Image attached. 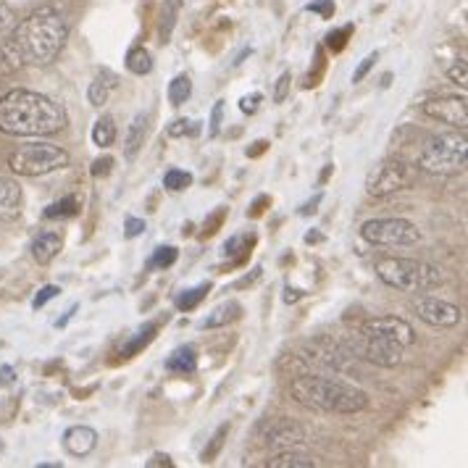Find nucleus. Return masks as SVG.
<instances>
[{"mask_svg":"<svg viewBox=\"0 0 468 468\" xmlns=\"http://www.w3.org/2000/svg\"><path fill=\"white\" fill-rule=\"evenodd\" d=\"M69 124L66 108L32 90H11L0 98V132L11 137H48Z\"/></svg>","mask_w":468,"mask_h":468,"instance_id":"obj_1","label":"nucleus"},{"mask_svg":"<svg viewBox=\"0 0 468 468\" xmlns=\"http://www.w3.org/2000/svg\"><path fill=\"white\" fill-rule=\"evenodd\" d=\"M8 37L24 66H50L66 48L69 22L58 8L43 5L16 24Z\"/></svg>","mask_w":468,"mask_h":468,"instance_id":"obj_2","label":"nucleus"},{"mask_svg":"<svg viewBox=\"0 0 468 468\" xmlns=\"http://www.w3.org/2000/svg\"><path fill=\"white\" fill-rule=\"evenodd\" d=\"M290 395L305 408H314L321 413H361L371 405L368 392L350 382H342L335 377H319V374H300L290 382Z\"/></svg>","mask_w":468,"mask_h":468,"instance_id":"obj_3","label":"nucleus"},{"mask_svg":"<svg viewBox=\"0 0 468 468\" xmlns=\"http://www.w3.org/2000/svg\"><path fill=\"white\" fill-rule=\"evenodd\" d=\"M377 277L387 287L400 292H429L445 282L440 266L416 258H382L377 261Z\"/></svg>","mask_w":468,"mask_h":468,"instance_id":"obj_4","label":"nucleus"},{"mask_svg":"<svg viewBox=\"0 0 468 468\" xmlns=\"http://www.w3.org/2000/svg\"><path fill=\"white\" fill-rule=\"evenodd\" d=\"M468 164V143L466 134L458 132H442V134H429L421 148H419V166L429 174L452 176L466 171Z\"/></svg>","mask_w":468,"mask_h":468,"instance_id":"obj_5","label":"nucleus"},{"mask_svg":"<svg viewBox=\"0 0 468 468\" xmlns=\"http://www.w3.org/2000/svg\"><path fill=\"white\" fill-rule=\"evenodd\" d=\"M69 166V153L56 143H29L8 155V169L16 176H45Z\"/></svg>","mask_w":468,"mask_h":468,"instance_id":"obj_6","label":"nucleus"},{"mask_svg":"<svg viewBox=\"0 0 468 468\" xmlns=\"http://www.w3.org/2000/svg\"><path fill=\"white\" fill-rule=\"evenodd\" d=\"M413 182H416V166H410L403 158H384L366 174V195L387 197V195L408 190Z\"/></svg>","mask_w":468,"mask_h":468,"instance_id":"obj_7","label":"nucleus"},{"mask_svg":"<svg viewBox=\"0 0 468 468\" xmlns=\"http://www.w3.org/2000/svg\"><path fill=\"white\" fill-rule=\"evenodd\" d=\"M361 237L371 245H416L421 242V229L405 218H368Z\"/></svg>","mask_w":468,"mask_h":468,"instance_id":"obj_8","label":"nucleus"},{"mask_svg":"<svg viewBox=\"0 0 468 468\" xmlns=\"http://www.w3.org/2000/svg\"><path fill=\"white\" fill-rule=\"evenodd\" d=\"M350 350L356 356H361L363 361L374 363V366H382V368H395L403 363V345L392 340H382V337H368L363 332L350 335Z\"/></svg>","mask_w":468,"mask_h":468,"instance_id":"obj_9","label":"nucleus"},{"mask_svg":"<svg viewBox=\"0 0 468 468\" xmlns=\"http://www.w3.org/2000/svg\"><path fill=\"white\" fill-rule=\"evenodd\" d=\"M424 113L429 119L447 124L452 129L466 132L468 127V101L458 95H445V98H431L424 103Z\"/></svg>","mask_w":468,"mask_h":468,"instance_id":"obj_10","label":"nucleus"},{"mask_svg":"<svg viewBox=\"0 0 468 468\" xmlns=\"http://www.w3.org/2000/svg\"><path fill=\"white\" fill-rule=\"evenodd\" d=\"M358 332L368 335V337H382V340H392L403 347H410L416 342V335L410 329V324L400 316H374V319L361 321Z\"/></svg>","mask_w":468,"mask_h":468,"instance_id":"obj_11","label":"nucleus"},{"mask_svg":"<svg viewBox=\"0 0 468 468\" xmlns=\"http://www.w3.org/2000/svg\"><path fill=\"white\" fill-rule=\"evenodd\" d=\"M416 316L437 329H452L463 319V311L452 303L440 298H421L416 300Z\"/></svg>","mask_w":468,"mask_h":468,"instance_id":"obj_12","label":"nucleus"},{"mask_svg":"<svg viewBox=\"0 0 468 468\" xmlns=\"http://www.w3.org/2000/svg\"><path fill=\"white\" fill-rule=\"evenodd\" d=\"M64 447L69 455H74V458H85L90 455L95 447H98V431L92 429V426H71L69 431L64 434Z\"/></svg>","mask_w":468,"mask_h":468,"instance_id":"obj_13","label":"nucleus"},{"mask_svg":"<svg viewBox=\"0 0 468 468\" xmlns=\"http://www.w3.org/2000/svg\"><path fill=\"white\" fill-rule=\"evenodd\" d=\"M32 258L40 263V266H48L53 258L58 256L64 250V232H56V229H45L35 239H32Z\"/></svg>","mask_w":468,"mask_h":468,"instance_id":"obj_14","label":"nucleus"},{"mask_svg":"<svg viewBox=\"0 0 468 468\" xmlns=\"http://www.w3.org/2000/svg\"><path fill=\"white\" fill-rule=\"evenodd\" d=\"M116 85H119V77L111 71V69H98V74H95V80L90 82V87H87V101H90V106L101 108L106 106L108 98H111V92L116 90Z\"/></svg>","mask_w":468,"mask_h":468,"instance_id":"obj_15","label":"nucleus"},{"mask_svg":"<svg viewBox=\"0 0 468 468\" xmlns=\"http://www.w3.org/2000/svg\"><path fill=\"white\" fill-rule=\"evenodd\" d=\"M150 129V116L148 113H137L132 119V124L127 129V137H124V158L134 161L140 155V150L145 145V137H148Z\"/></svg>","mask_w":468,"mask_h":468,"instance_id":"obj_16","label":"nucleus"},{"mask_svg":"<svg viewBox=\"0 0 468 468\" xmlns=\"http://www.w3.org/2000/svg\"><path fill=\"white\" fill-rule=\"evenodd\" d=\"M22 211V187L11 176H0V218H16Z\"/></svg>","mask_w":468,"mask_h":468,"instance_id":"obj_17","label":"nucleus"},{"mask_svg":"<svg viewBox=\"0 0 468 468\" xmlns=\"http://www.w3.org/2000/svg\"><path fill=\"white\" fill-rule=\"evenodd\" d=\"M305 440V431L303 426L292 424V421H277V424H269V431H266V445L271 447H290V445H300Z\"/></svg>","mask_w":468,"mask_h":468,"instance_id":"obj_18","label":"nucleus"},{"mask_svg":"<svg viewBox=\"0 0 468 468\" xmlns=\"http://www.w3.org/2000/svg\"><path fill=\"white\" fill-rule=\"evenodd\" d=\"M239 316H242V303H237V300H224V303H218L211 314L206 316L203 329H224V326L234 324Z\"/></svg>","mask_w":468,"mask_h":468,"instance_id":"obj_19","label":"nucleus"},{"mask_svg":"<svg viewBox=\"0 0 468 468\" xmlns=\"http://www.w3.org/2000/svg\"><path fill=\"white\" fill-rule=\"evenodd\" d=\"M166 371H171V374H182V377L195 374V371H197V353H195V347H190V345L176 347L169 358H166Z\"/></svg>","mask_w":468,"mask_h":468,"instance_id":"obj_20","label":"nucleus"},{"mask_svg":"<svg viewBox=\"0 0 468 468\" xmlns=\"http://www.w3.org/2000/svg\"><path fill=\"white\" fill-rule=\"evenodd\" d=\"M182 0H164L161 5V22H158V37L161 43L166 45L174 35V27L179 22V14H182Z\"/></svg>","mask_w":468,"mask_h":468,"instance_id":"obj_21","label":"nucleus"},{"mask_svg":"<svg viewBox=\"0 0 468 468\" xmlns=\"http://www.w3.org/2000/svg\"><path fill=\"white\" fill-rule=\"evenodd\" d=\"M253 245H256V234H234L232 239H227V245H224V256L232 258L234 266H242L250 256Z\"/></svg>","mask_w":468,"mask_h":468,"instance_id":"obj_22","label":"nucleus"},{"mask_svg":"<svg viewBox=\"0 0 468 468\" xmlns=\"http://www.w3.org/2000/svg\"><path fill=\"white\" fill-rule=\"evenodd\" d=\"M80 211H82V203H80V197H77V195H66V197L56 200V203H50V206L45 208V218H48V221L74 218V216H80Z\"/></svg>","mask_w":468,"mask_h":468,"instance_id":"obj_23","label":"nucleus"},{"mask_svg":"<svg viewBox=\"0 0 468 468\" xmlns=\"http://www.w3.org/2000/svg\"><path fill=\"white\" fill-rule=\"evenodd\" d=\"M269 466L271 468H316L319 466V461H316L314 455H303V452H295V450H284V452H279V455H274V458L269 461Z\"/></svg>","mask_w":468,"mask_h":468,"instance_id":"obj_24","label":"nucleus"},{"mask_svg":"<svg viewBox=\"0 0 468 468\" xmlns=\"http://www.w3.org/2000/svg\"><path fill=\"white\" fill-rule=\"evenodd\" d=\"M155 335H158V321H150V324H145V326H143V329H140V332H137V335H134V337L122 347V356H124V358L137 356L140 350H145L150 342L155 340Z\"/></svg>","mask_w":468,"mask_h":468,"instance_id":"obj_25","label":"nucleus"},{"mask_svg":"<svg viewBox=\"0 0 468 468\" xmlns=\"http://www.w3.org/2000/svg\"><path fill=\"white\" fill-rule=\"evenodd\" d=\"M116 122H113V116H108L103 113L98 122H95V127H92V143L98 145V148H111L113 145V140H116Z\"/></svg>","mask_w":468,"mask_h":468,"instance_id":"obj_26","label":"nucleus"},{"mask_svg":"<svg viewBox=\"0 0 468 468\" xmlns=\"http://www.w3.org/2000/svg\"><path fill=\"white\" fill-rule=\"evenodd\" d=\"M211 290H213L211 282H203V284H197V287H190V290L179 292V295H176V308L187 314V311H192V308H197Z\"/></svg>","mask_w":468,"mask_h":468,"instance_id":"obj_27","label":"nucleus"},{"mask_svg":"<svg viewBox=\"0 0 468 468\" xmlns=\"http://www.w3.org/2000/svg\"><path fill=\"white\" fill-rule=\"evenodd\" d=\"M22 66V58H19L14 43H11V37H5V40L0 43V77L14 74V71H19Z\"/></svg>","mask_w":468,"mask_h":468,"instance_id":"obj_28","label":"nucleus"},{"mask_svg":"<svg viewBox=\"0 0 468 468\" xmlns=\"http://www.w3.org/2000/svg\"><path fill=\"white\" fill-rule=\"evenodd\" d=\"M192 95V82L187 74H176L169 82V103L171 106H182L187 103Z\"/></svg>","mask_w":468,"mask_h":468,"instance_id":"obj_29","label":"nucleus"},{"mask_svg":"<svg viewBox=\"0 0 468 468\" xmlns=\"http://www.w3.org/2000/svg\"><path fill=\"white\" fill-rule=\"evenodd\" d=\"M227 437H229V424H221L216 431H213V437L208 440L206 450H203L200 461H203V463H213V461L218 458V452H221L224 445H227Z\"/></svg>","mask_w":468,"mask_h":468,"instance_id":"obj_30","label":"nucleus"},{"mask_svg":"<svg viewBox=\"0 0 468 468\" xmlns=\"http://www.w3.org/2000/svg\"><path fill=\"white\" fill-rule=\"evenodd\" d=\"M127 69L132 74H137V77H145L153 71V58H150V53L145 48H132L127 53Z\"/></svg>","mask_w":468,"mask_h":468,"instance_id":"obj_31","label":"nucleus"},{"mask_svg":"<svg viewBox=\"0 0 468 468\" xmlns=\"http://www.w3.org/2000/svg\"><path fill=\"white\" fill-rule=\"evenodd\" d=\"M164 187L169 192H185L192 187V174L185 169H169L164 174Z\"/></svg>","mask_w":468,"mask_h":468,"instance_id":"obj_32","label":"nucleus"},{"mask_svg":"<svg viewBox=\"0 0 468 468\" xmlns=\"http://www.w3.org/2000/svg\"><path fill=\"white\" fill-rule=\"evenodd\" d=\"M176 258H179V250L174 245H161L150 258V266L153 269H171L176 263Z\"/></svg>","mask_w":468,"mask_h":468,"instance_id":"obj_33","label":"nucleus"},{"mask_svg":"<svg viewBox=\"0 0 468 468\" xmlns=\"http://www.w3.org/2000/svg\"><path fill=\"white\" fill-rule=\"evenodd\" d=\"M350 35H353V24H347V27H342V29H332V32L326 35V48H329L332 53H342Z\"/></svg>","mask_w":468,"mask_h":468,"instance_id":"obj_34","label":"nucleus"},{"mask_svg":"<svg viewBox=\"0 0 468 468\" xmlns=\"http://www.w3.org/2000/svg\"><path fill=\"white\" fill-rule=\"evenodd\" d=\"M171 137H197L200 134V122L192 119H176L169 127Z\"/></svg>","mask_w":468,"mask_h":468,"instance_id":"obj_35","label":"nucleus"},{"mask_svg":"<svg viewBox=\"0 0 468 468\" xmlns=\"http://www.w3.org/2000/svg\"><path fill=\"white\" fill-rule=\"evenodd\" d=\"M227 208H216V211L206 218V224H203V232H200V237H213V234L221 229V224L227 221Z\"/></svg>","mask_w":468,"mask_h":468,"instance_id":"obj_36","label":"nucleus"},{"mask_svg":"<svg viewBox=\"0 0 468 468\" xmlns=\"http://www.w3.org/2000/svg\"><path fill=\"white\" fill-rule=\"evenodd\" d=\"M377 61H379V53L374 50V53H368L366 58H363L361 64H358V69L353 71V85H358V82H363L366 80V74L377 66Z\"/></svg>","mask_w":468,"mask_h":468,"instance_id":"obj_37","label":"nucleus"},{"mask_svg":"<svg viewBox=\"0 0 468 468\" xmlns=\"http://www.w3.org/2000/svg\"><path fill=\"white\" fill-rule=\"evenodd\" d=\"M290 87H292V74L290 71H284L282 77L277 80V85H274V103H284L287 101V95H290Z\"/></svg>","mask_w":468,"mask_h":468,"instance_id":"obj_38","label":"nucleus"},{"mask_svg":"<svg viewBox=\"0 0 468 468\" xmlns=\"http://www.w3.org/2000/svg\"><path fill=\"white\" fill-rule=\"evenodd\" d=\"M466 69H468V66H466V61H463V58H461V61H455V64L447 69V80H450V82H455V85L466 87L468 85Z\"/></svg>","mask_w":468,"mask_h":468,"instance_id":"obj_39","label":"nucleus"},{"mask_svg":"<svg viewBox=\"0 0 468 468\" xmlns=\"http://www.w3.org/2000/svg\"><path fill=\"white\" fill-rule=\"evenodd\" d=\"M221 127H224V101H216L211 111V127H208V134H211V137H218V134H221Z\"/></svg>","mask_w":468,"mask_h":468,"instance_id":"obj_40","label":"nucleus"},{"mask_svg":"<svg viewBox=\"0 0 468 468\" xmlns=\"http://www.w3.org/2000/svg\"><path fill=\"white\" fill-rule=\"evenodd\" d=\"M61 295V287H56V284H48V287H43L37 295H35V300H32V308L37 311V308H43L45 303H50L53 298H58Z\"/></svg>","mask_w":468,"mask_h":468,"instance_id":"obj_41","label":"nucleus"},{"mask_svg":"<svg viewBox=\"0 0 468 468\" xmlns=\"http://www.w3.org/2000/svg\"><path fill=\"white\" fill-rule=\"evenodd\" d=\"M308 11L319 14L324 19H332L335 16V0H314V3H308Z\"/></svg>","mask_w":468,"mask_h":468,"instance_id":"obj_42","label":"nucleus"},{"mask_svg":"<svg viewBox=\"0 0 468 468\" xmlns=\"http://www.w3.org/2000/svg\"><path fill=\"white\" fill-rule=\"evenodd\" d=\"M261 103H263V95H261V92L245 95V98L239 101V111H242V113H248V116H253V113H258Z\"/></svg>","mask_w":468,"mask_h":468,"instance_id":"obj_43","label":"nucleus"},{"mask_svg":"<svg viewBox=\"0 0 468 468\" xmlns=\"http://www.w3.org/2000/svg\"><path fill=\"white\" fill-rule=\"evenodd\" d=\"M113 164H116V161H113L111 155H103V158H98V161L92 164V169L90 171H92L95 179H101V176H108V174L113 171Z\"/></svg>","mask_w":468,"mask_h":468,"instance_id":"obj_44","label":"nucleus"},{"mask_svg":"<svg viewBox=\"0 0 468 468\" xmlns=\"http://www.w3.org/2000/svg\"><path fill=\"white\" fill-rule=\"evenodd\" d=\"M143 232H145V221H143V218L129 216L127 224H124V237H127V239H134V237H140Z\"/></svg>","mask_w":468,"mask_h":468,"instance_id":"obj_45","label":"nucleus"},{"mask_svg":"<svg viewBox=\"0 0 468 468\" xmlns=\"http://www.w3.org/2000/svg\"><path fill=\"white\" fill-rule=\"evenodd\" d=\"M14 19H16V16H14V8H11L8 3L0 0V32H5V29L14 24Z\"/></svg>","mask_w":468,"mask_h":468,"instance_id":"obj_46","label":"nucleus"},{"mask_svg":"<svg viewBox=\"0 0 468 468\" xmlns=\"http://www.w3.org/2000/svg\"><path fill=\"white\" fill-rule=\"evenodd\" d=\"M174 468V461H171L166 452H155V455H150V461L145 463V468Z\"/></svg>","mask_w":468,"mask_h":468,"instance_id":"obj_47","label":"nucleus"},{"mask_svg":"<svg viewBox=\"0 0 468 468\" xmlns=\"http://www.w3.org/2000/svg\"><path fill=\"white\" fill-rule=\"evenodd\" d=\"M269 203H271V197H269V195H261V197H256V203L250 206V211H248V216H250V218H258V216L263 213V208H266Z\"/></svg>","mask_w":468,"mask_h":468,"instance_id":"obj_48","label":"nucleus"},{"mask_svg":"<svg viewBox=\"0 0 468 468\" xmlns=\"http://www.w3.org/2000/svg\"><path fill=\"white\" fill-rule=\"evenodd\" d=\"M16 382V371L11 366H0V387Z\"/></svg>","mask_w":468,"mask_h":468,"instance_id":"obj_49","label":"nucleus"},{"mask_svg":"<svg viewBox=\"0 0 468 468\" xmlns=\"http://www.w3.org/2000/svg\"><path fill=\"white\" fill-rule=\"evenodd\" d=\"M266 150H269V143L266 140H258V143H253V148H248V158H258Z\"/></svg>","mask_w":468,"mask_h":468,"instance_id":"obj_50","label":"nucleus"},{"mask_svg":"<svg viewBox=\"0 0 468 468\" xmlns=\"http://www.w3.org/2000/svg\"><path fill=\"white\" fill-rule=\"evenodd\" d=\"M319 203H321V195H316L311 203H305V206L300 208V213H303V216H311V213H316V206H319Z\"/></svg>","mask_w":468,"mask_h":468,"instance_id":"obj_51","label":"nucleus"},{"mask_svg":"<svg viewBox=\"0 0 468 468\" xmlns=\"http://www.w3.org/2000/svg\"><path fill=\"white\" fill-rule=\"evenodd\" d=\"M300 298H303V292H300V290H290V287L284 290V303H287V305H290V303H298Z\"/></svg>","mask_w":468,"mask_h":468,"instance_id":"obj_52","label":"nucleus"},{"mask_svg":"<svg viewBox=\"0 0 468 468\" xmlns=\"http://www.w3.org/2000/svg\"><path fill=\"white\" fill-rule=\"evenodd\" d=\"M305 242H321V234L308 232V234H305Z\"/></svg>","mask_w":468,"mask_h":468,"instance_id":"obj_53","label":"nucleus"}]
</instances>
